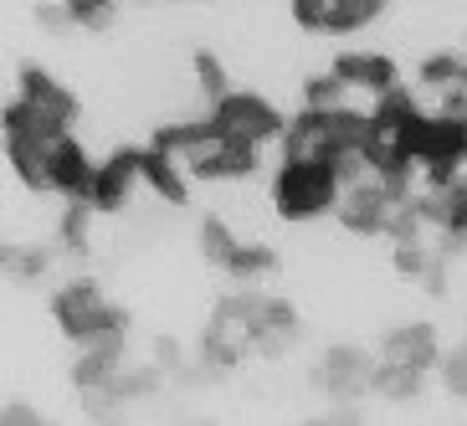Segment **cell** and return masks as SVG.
I'll return each instance as SVG.
<instances>
[{
  "label": "cell",
  "mask_w": 467,
  "mask_h": 426,
  "mask_svg": "<svg viewBox=\"0 0 467 426\" xmlns=\"http://www.w3.org/2000/svg\"><path fill=\"white\" fill-rule=\"evenodd\" d=\"M344 201V180L329 160H283L273 180V206L283 221H318L339 211Z\"/></svg>",
  "instance_id": "1"
},
{
  "label": "cell",
  "mask_w": 467,
  "mask_h": 426,
  "mask_svg": "<svg viewBox=\"0 0 467 426\" xmlns=\"http://www.w3.org/2000/svg\"><path fill=\"white\" fill-rule=\"evenodd\" d=\"M52 314H57V329L67 334L78 349L93 344V339H103V334L129 329V314L119 308V303L103 298V288H98L93 277H72V283H62V288L52 293Z\"/></svg>",
  "instance_id": "2"
},
{
  "label": "cell",
  "mask_w": 467,
  "mask_h": 426,
  "mask_svg": "<svg viewBox=\"0 0 467 426\" xmlns=\"http://www.w3.org/2000/svg\"><path fill=\"white\" fill-rule=\"evenodd\" d=\"M211 119H216L221 134H236V139H252V144H267V139H283L288 134V119L267 103L262 93H226L221 103H211Z\"/></svg>",
  "instance_id": "3"
},
{
  "label": "cell",
  "mask_w": 467,
  "mask_h": 426,
  "mask_svg": "<svg viewBox=\"0 0 467 426\" xmlns=\"http://www.w3.org/2000/svg\"><path fill=\"white\" fill-rule=\"evenodd\" d=\"M262 144H252V139H236V134H211L206 144L195 154H185V170H191L195 180H247L257 175L262 165Z\"/></svg>",
  "instance_id": "4"
},
{
  "label": "cell",
  "mask_w": 467,
  "mask_h": 426,
  "mask_svg": "<svg viewBox=\"0 0 467 426\" xmlns=\"http://www.w3.org/2000/svg\"><path fill=\"white\" fill-rule=\"evenodd\" d=\"M144 150H134V144H124V150H113L103 165L93 170V185H88V206L98 211V216H113V211L129 206V195H134V185L144 180V160H139Z\"/></svg>",
  "instance_id": "5"
},
{
  "label": "cell",
  "mask_w": 467,
  "mask_h": 426,
  "mask_svg": "<svg viewBox=\"0 0 467 426\" xmlns=\"http://www.w3.org/2000/svg\"><path fill=\"white\" fill-rule=\"evenodd\" d=\"M390 211H396V201H390V191H385V180L365 175V180H355V185H344V201H339L334 216L344 221L349 236H385Z\"/></svg>",
  "instance_id": "6"
},
{
  "label": "cell",
  "mask_w": 467,
  "mask_h": 426,
  "mask_svg": "<svg viewBox=\"0 0 467 426\" xmlns=\"http://www.w3.org/2000/svg\"><path fill=\"white\" fill-rule=\"evenodd\" d=\"M370 375H375V359L359 349V344H334L329 355L314 365L308 380L334 400H355L359 390H370Z\"/></svg>",
  "instance_id": "7"
},
{
  "label": "cell",
  "mask_w": 467,
  "mask_h": 426,
  "mask_svg": "<svg viewBox=\"0 0 467 426\" xmlns=\"http://www.w3.org/2000/svg\"><path fill=\"white\" fill-rule=\"evenodd\" d=\"M252 349L257 355H267V359H277V355H288L293 344L303 339V324H298V308H293L288 298H267L257 308V318H252Z\"/></svg>",
  "instance_id": "8"
},
{
  "label": "cell",
  "mask_w": 467,
  "mask_h": 426,
  "mask_svg": "<svg viewBox=\"0 0 467 426\" xmlns=\"http://www.w3.org/2000/svg\"><path fill=\"white\" fill-rule=\"evenodd\" d=\"M16 78H21V98H26V103H36L52 124L72 129V119H78V98L57 83L52 72L36 68V62H21V72H16Z\"/></svg>",
  "instance_id": "9"
},
{
  "label": "cell",
  "mask_w": 467,
  "mask_h": 426,
  "mask_svg": "<svg viewBox=\"0 0 467 426\" xmlns=\"http://www.w3.org/2000/svg\"><path fill=\"white\" fill-rule=\"evenodd\" d=\"M124 334L129 329L103 334V339L83 344V359L72 365V385H78V390H103V385H109L113 375L129 365V359H124Z\"/></svg>",
  "instance_id": "10"
},
{
  "label": "cell",
  "mask_w": 467,
  "mask_h": 426,
  "mask_svg": "<svg viewBox=\"0 0 467 426\" xmlns=\"http://www.w3.org/2000/svg\"><path fill=\"white\" fill-rule=\"evenodd\" d=\"M93 154L78 144L72 134H62L52 144V191L67 195V201H78V195H88V185H93Z\"/></svg>",
  "instance_id": "11"
},
{
  "label": "cell",
  "mask_w": 467,
  "mask_h": 426,
  "mask_svg": "<svg viewBox=\"0 0 467 426\" xmlns=\"http://www.w3.org/2000/svg\"><path fill=\"white\" fill-rule=\"evenodd\" d=\"M334 72L349 88H365V93H385V88L400 83V68L385 52H339L334 57Z\"/></svg>",
  "instance_id": "12"
},
{
  "label": "cell",
  "mask_w": 467,
  "mask_h": 426,
  "mask_svg": "<svg viewBox=\"0 0 467 426\" xmlns=\"http://www.w3.org/2000/svg\"><path fill=\"white\" fill-rule=\"evenodd\" d=\"M390 359H406V365H421V370H437L441 365V349H437V329L426 324V318H416V324H396V329L385 334L380 344Z\"/></svg>",
  "instance_id": "13"
},
{
  "label": "cell",
  "mask_w": 467,
  "mask_h": 426,
  "mask_svg": "<svg viewBox=\"0 0 467 426\" xmlns=\"http://www.w3.org/2000/svg\"><path fill=\"white\" fill-rule=\"evenodd\" d=\"M139 160H144V185H150V191L160 195V201H170V206H185V201H191V191H185V170L175 165L180 154L160 150V144L150 139Z\"/></svg>",
  "instance_id": "14"
},
{
  "label": "cell",
  "mask_w": 467,
  "mask_h": 426,
  "mask_svg": "<svg viewBox=\"0 0 467 426\" xmlns=\"http://www.w3.org/2000/svg\"><path fill=\"white\" fill-rule=\"evenodd\" d=\"M426 375H431V370H421V365H406V359H390V355H385L380 365H375V375H370V390H375V396H385V400H421Z\"/></svg>",
  "instance_id": "15"
},
{
  "label": "cell",
  "mask_w": 467,
  "mask_h": 426,
  "mask_svg": "<svg viewBox=\"0 0 467 426\" xmlns=\"http://www.w3.org/2000/svg\"><path fill=\"white\" fill-rule=\"evenodd\" d=\"M421 119V103H416V93H406V88H385V93H375V109H370V124L380 129V134H406V129Z\"/></svg>",
  "instance_id": "16"
},
{
  "label": "cell",
  "mask_w": 467,
  "mask_h": 426,
  "mask_svg": "<svg viewBox=\"0 0 467 426\" xmlns=\"http://www.w3.org/2000/svg\"><path fill=\"white\" fill-rule=\"evenodd\" d=\"M283 267V257H277L273 247H262V242H242V247L232 252V262L221 267V273L232 277V283H267V277Z\"/></svg>",
  "instance_id": "17"
},
{
  "label": "cell",
  "mask_w": 467,
  "mask_h": 426,
  "mask_svg": "<svg viewBox=\"0 0 467 426\" xmlns=\"http://www.w3.org/2000/svg\"><path fill=\"white\" fill-rule=\"evenodd\" d=\"M211 134H216V119L206 113V119H191V124H160V129H154V144L185 160V154H195Z\"/></svg>",
  "instance_id": "18"
},
{
  "label": "cell",
  "mask_w": 467,
  "mask_h": 426,
  "mask_svg": "<svg viewBox=\"0 0 467 426\" xmlns=\"http://www.w3.org/2000/svg\"><path fill=\"white\" fill-rule=\"evenodd\" d=\"M385 5H390V0H329V26H324V31L344 36V31L370 26V21H380Z\"/></svg>",
  "instance_id": "19"
},
{
  "label": "cell",
  "mask_w": 467,
  "mask_h": 426,
  "mask_svg": "<svg viewBox=\"0 0 467 426\" xmlns=\"http://www.w3.org/2000/svg\"><path fill=\"white\" fill-rule=\"evenodd\" d=\"M93 216H98V211L88 206L83 195L62 206V221H57V242H62L72 257H83V252H88V226H93Z\"/></svg>",
  "instance_id": "20"
},
{
  "label": "cell",
  "mask_w": 467,
  "mask_h": 426,
  "mask_svg": "<svg viewBox=\"0 0 467 426\" xmlns=\"http://www.w3.org/2000/svg\"><path fill=\"white\" fill-rule=\"evenodd\" d=\"M462 72H467V57H462V47H457V52H431V57H421L416 78H421V88H437V93H447V88H452Z\"/></svg>",
  "instance_id": "21"
},
{
  "label": "cell",
  "mask_w": 467,
  "mask_h": 426,
  "mask_svg": "<svg viewBox=\"0 0 467 426\" xmlns=\"http://www.w3.org/2000/svg\"><path fill=\"white\" fill-rule=\"evenodd\" d=\"M5 277L11 283H36V277L52 273V252L47 247H5Z\"/></svg>",
  "instance_id": "22"
},
{
  "label": "cell",
  "mask_w": 467,
  "mask_h": 426,
  "mask_svg": "<svg viewBox=\"0 0 467 426\" xmlns=\"http://www.w3.org/2000/svg\"><path fill=\"white\" fill-rule=\"evenodd\" d=\"M236 247H242V242L232 236V226H226L221 216H206V221H201V257H206L211 267H226Z\"/></svg>",
  "instance_id": "23"
},
{
  "label": "cell",
  "mask_w": 467,
  "mask_h": 426,
  "mask_svg": "<svg viewBox=\"0 0 467 426\" xmlns=\"http://www.w3.org/2000/svg\"><path fill=\"white\" fill-rule=\"evenodd\" d=\"M191 62H195V83H201L206 103H221V98L232 93V78H226V68H221V57H216V52H206V47H201Z\"/></svg>",
  "instance_id": "24"
},
{
  "label": "cell",
  "mask_w": 467,
  "mask_h": 426,
  "mask_svg": "<svg viewBox=\"0 0 467 426\" xmlns=\"http://www.w3.org/2000/svg\"><path fill=\"white\" fill-rule=\"evenodd\" d=\"M431 257H437V247H431L426 236H416V242H396V252H390V262H396L400 277H426Z\"/></svg>",
  "instance_id": "25"
},
{
  "label": "cell",
  "mask_w": 467,
  "mask_h": 426,
  "mask_svg": "<svg viewBox=\"0 0 467 426\" xmlns=\"http://www.w3.org/2000/svg\"><path fill=\"white\" fill-rule=\"evenodd\" d=\"M344 88H349V83H344V78H339V72H324V78H308V83H303V103H314V109H339V103H344Z\"/></svg>",
  "instance_id": "26"
},
{
  "label": "cell",
  "mask_w": 467,
  "mask_h": 426,
  "mask_svg": "<svg viewBox=\"0 0 467 426\" xmlns=\"http://www.w3.org/2000/svg\"><path fill=\"white\" fill-rule=\"evenodd\" d=\"M67 11H72V21H78L83 31L113 26V0H67Z\"/></svg>",
  "instance_id": "27"
},
{
  "label": "cell",
  "mask_w": 467,
  "mask_h": 426,
  "mask_svg": "<svg viewBox=\"0 0 467 426\" xmlns=\"http://www.w3.org/2000/svg\"><path fill=\"white\" fill-rule=\"evenodd\" d=\"M437 370H441V385H447L457 400H467V344H462V349H452V355H441Z\"/></svg>",
  "instance_id": "28"
},
{
  "label": "cell",
  "mask_w": 467,
  "mask_h": 426,
  "mask_svg": "<svg viewBox=\"0 0 467 426\" xmlns=\"http://www.w3.org/2000/svg\"><path fill=\"white\" fill-rule=\"evenodd\" d=\"M293 21H298L303 31H324L329 26V0H288Z\"/></svg>",
  "instance_id": "29"
},
{
  "label": "cell",
  "mask_w": 467,
  "mask_h": 426,
  "mask_svg": "<svg viewBox=\"0 0 467 426\" xmlns=\"http://www.w3.org/2000/svg\"><path fill=\"white\" fill-rule=\"evenodd\" d=\"M31 21H36L42 31H67V26H78V21H72V11H67V0H42V5L31 11Z\"/></svg>",
  "instance_id": "30"
},
{
  "label": "cell",
  "mask_w": 467,
  "mask_h": 426,
  "mask_svg": "<svg viewBox=\"0 0 467 426\" xmlns=\"http://www.w3.org/2000/svg\"><path fill=\"white\" fill-rule=\"evenodd\" d=\"M421 283H426V293H431V298H447V257H441V252L431 257V267H426Z\"/></svg>",
  "instance_id": "31"
},
{
  "label": "cell",
  "mask_w": 467,
  "mask_h": 426,
  "mask_svg": "<svg viewBox=\"0 0 467 426\" xmlns=\"http://www.w3.org/2000/svg\"><path fill=\"white\" fill-rule=\"evenodd\" d=\"M154 359H160L165 370H180V375H185V349H180L175 339H154Z\"/></svg>",
  "instance_id": "32"
},
{
  "label": "cell",
  "mask_w": 467,
  "mask_h": 426,
  "mask_svg": "<svg viewBox=\"0 0 467 426\" xmlns=\"http://www.w3.org/2000/svg\"><path fill=\"white\" fill-rule=\"evenodd\" d=\"M16 421H42V416H36V411H31V406H5V426H16Z\"/></svg>",
  "instance_id": "33"
},
{
  "label": "cell",
  "mask_w": 467,
  "mask_h": 426,
  "mask_svg": "<svg viewBox=\"0 0 467 426\" xmlns=\"http://www.w3.org/2000/svg\"><path fill=\"white\" fill-rule=\"evenodd\" d=\"M462 57H467V42H462Z\"/></svg>",
  "instance_id": "34"
}]
</instances>
